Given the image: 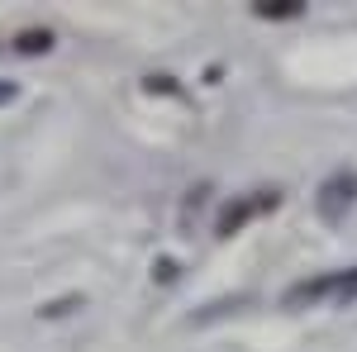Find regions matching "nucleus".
Instances as JSON below:
<instances>
[{"mask_svg": "<svg viewBox=\"0 0 357 352\" xmlns=\"http://www.w3.org/2000/svg\"><path fill=\"white\" fill-rule=\"evenodd\" d=\"M353 200H357V171H333L329 181L319 186V215L329 224H338L353 210Z\"/></svg>", "mask_w": 357, "mask_h": 352, "instance_id": "3", "label": "nucleus"}, {"mask_svg": "<svg viewBox=\"0 0 357 352\" xmlns=\"http://www.w3.org/2000/svg\"><path fill=\"white\" fill-rule=\"evenodd\" d=\"M5 100H15V86L10 82H0V105H5Z\"/></svg>", "mask_w": 357, "mask_h": 352, "instance_id": "6", "label": "nucleus"}, {"mask_svg": "<svg viewBox=\"0 0 357 352\" xmlns=\"http://www.w3.org/2000/svg\"><path fill=\"white\" fill-rule=\"evenodd\" d=\"M276 205H281V190H252V195H248V200H238V205H224V215H220V224H215V234H220V238H234L248 219L267 215V210H276Z\"/></svg>", "mask_w": 357, "mask_h": 352, "instance_id": "2", "label": "nucleus"}, {"mask_svg": "<svg viewBox=\"0 0 357 352\" xmlns=\"http://www.w3.org/2000/svg\"><path fill=\"white\" fill-rule=\"evenodd\" d=\"M15 48H20V53H48V48H53V33H48V29H43V33H38V29H24V33L15 38Z\"/></svg>", "mask_w": 357, "mask_h": 352, "instance_id": "4", "label": "nucleus"}, {"mask_svg": "<svg viewBox=\"0 0 357 352\" xmlns=\"http://www.w3.org/2000/svg\"><path fill=\"white\" fill-rule=\"evenodd\" d=\"M329 300H338V305H348V300H357V267L353 271H324V276H310V281H296L286 296H281V305L286 309H314V305H329Z\"/></svg>", "mask_w": 357, "mask_h": 352, "instance_id": "1", "label": "nucleus"}, {"mask_svg": "<svg viewBox=\"0 0 357 352\" xmlns=\"http://www.w3.org/2000/svg\"><path fill=\"white\" fill-rule=\"evenodd\" d=\"M257 15L262 20H291V15H301V5H257Z\"/></svg>", "mask_w": 357, "mask_h": 352, "instance_id": "5", "label": "nucleus"}]
</instances>
